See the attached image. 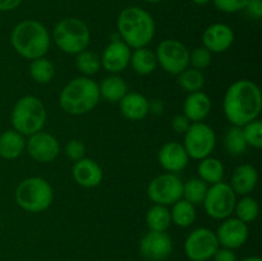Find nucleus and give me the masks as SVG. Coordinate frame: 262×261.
Wrapping results in <instances>:
<instances>
[{"label":"nucleus","instance_id":"5","mask_svg":"<svg viewBox=\"0 0 262 261\" xmlns=\"http://www.w3.org/2000/svg\"><path fill=\"white\" fill-rule=\"evenodd\" d=\"M46 117L43 102L33 95H27L15 102L12 110V124L14 130L30 137L42 130Z\"/></svg>","mask_w":262,"mask_h":261},{"label":"nucleus","instance_id":"27","mask_svg":"<svg viewBox=\"0 0 262 261\" xmlns=\"http://www.w3.org/2000/svg\"><path fill=\"white\" fill-rule=\"evenodd\" d=\"M146 224L152 232H166L171 224L170 210L168 206L154 205L146 212Z\"/></svg>","mask_w":262,"mask_h":261},{"label":"nucleus","instance_id":"29","mask_svg":"<svg viewBox=\"0 0 262 261\" xmlns=\"http://www.w3.org/2000/svg\"><path fill=\"white\" fill-rule=\"evenodd\" d=\"M30 76L35 82L40 84H46L51 82L55 76V68L50 60L42 58L31 60L30 64Z\"/></svg>","mask_w":262,"mask_h":261},{"label":"nucleus","instance_id":"9","mask_svg":"<svg viewBox=\"0 0 262 261\" xmlns=\"http://www.w3.org/2000/svg\"><path fill=\"white\" fill-rule=\"evenodd\" d=\"M216 146V135L209 124L204 122L191 123L184 133L183 147L189 158L202 160L211 155Z\"/></svg>","mask_w":262,"mask_h":261},{"label":"nucleus","instance_id":"25","mask_svg":"<svg viewBox=\"0 0 262 261\" xmlns=\"http://www.w3.org/2000/svg\"><path fill=\"white\" fill-rule=\"evenodd\" d=\"M129 64L137 74L147 76L155 71L158 67V60H156V55L154 51L147 48H140L135 49V51L130 54Z\"/></svg>","mask_w":262,"mask_h":261},{"label":"nucleus","instance_id":"44","mask_svg":"<svg viewBox=\"0 0 262 261\" xmlns=\"http://www.w3.org/2000/svg\"><path fill=\"white\" fill-rule=\"evenodd\" d=\"M242 261H262V258L258 256H248V257L243 258Z\"/></svg>","mask_w":262,"mask_h":261},{"label":"nucleus","instance_id":"45","mask_svg":"<svg viewBox=\"0 0 262 261\" xmlns=\"http://www.w3.org/2000/svg\"><path fill=\"white\" fill-rule=\"evenodd\" d=\"M192 2L197 5H206V4H209L211 0H192Z\"/></svg>","mask_w":262,"mask_h":261},{"label":"nucleus","instance_id":"31","mask_svg":"<svg viewBox=\"0 0 262 261\" xmlns=\"http://www.w3.org/2000/svg\"><path fill=\"white\" fill-rule=\"evenodd\" d=\"M224 145L225 150L229 155L238 156L245 154L247 150V143H246L245 136H243L242 127L233 125L232 128H229L227 135H225Z\"/></svg>","mask_w":262,"mask_h":261},{"label":"nucleus","instance_id":"7","mask_svg":"<svg viewBox=\"0 0 262 261\" xmlns=\"http://www.w3.org/2000/svg\"><path fill=\"white\" fill-rule=\"evenodd\" d=\"M53 38L63 53L77 55L89 48L91 33L89 26L83 20L68 17L56 23L53 31Z\"/></svg>","mask_w":262,"mask_h":261},{"label":"nucleus","instance_id":"6","mask_svg":"<svg viewBox=\"0 0 262 261\" xmlns=\"http://www.w3.org/2000/svg\"><path fill=\"white\" fill-rule=\"evenodd\" d=\"M54 200L53 187L41 177L23 179L15 189V202L28 212H42L50 207Z\"/></svg>","mask_w":262,"mask_h":261},{"label":"nucleus","instance_id":"42","mask_svg":"<svg viewBox=\"0 0 262 261\" xmlns=\"http://www.w3.org/2000/svg\"><path fill=\"white\" fill-rule=\"evenodd\" d=\"M22 0H0V12H9L19 7Z\"/></svg>","mask_w":262,"mask_h":261},{"label":"nucleus","instance_id":"37","mask_svg":"<svg viewBox=\"0 0 262 261\" xmlns=\"http://www.w3.org/2000/svg\"><path fill=\"white\" fill-rule=\"evenodd\" d=\"M217 10L224 13H237L246 8L248 0H212Z\"/></svg>","mask_w":262,"mask_h":261},{"label":"nucleus","instance_id":"26","mask_svg":"<svg viewBox=\"0 0 262 261\" xmlns=\"http://www.w3.org/2000/svg\"><path fill=\"white\" fill-rule=\"evenodd\" d=\"M197 173H199L200 179H202L205 183H219V182H223V178H224V165L219 159L207 156L200 160Z\"/></svg>","mask_w":262,"mask_h":261},{"label":"nucleus","instance_id":"17","mask_svg":"<svg viewBox=\"0 0 262 261\" xmlns=\"http://www.w3.org/2000/svg\"><path fill=\"white\" fill-rule=\"evenodd\" d=\"M204 46L210 53H224L234 42V32L225 23H214L205 30Z\"/></svg>","mask_w":262,"mask_h":261},{"label":"nucleus","instance_id":"43","mask_svg":"<svg viewBox=\"0 0 262 261\" xmlns=\"http://www.w3.org/2000/svg\"><path fill=\"white\" fill-rule=\"evenodd\" d=\"M164 109V105L160 100H154L152 102H150V112L155 113V114H161Z\"/></svg>","mask_w":262,"mask_h":261},{"label":"nucleus","instance_id":"21","mask_svg":"<svg viewBox=\"0 0 262 261\" xmlns=\"http://www.w3.org/2000/svg\"><path fill=\"white\" fill-rule=\"evenodd\" d=\"M258 182L257 169L251 164H242L233 171L230 187L235 194L248 196L256 188Z\"/></svg>","mask_w":262,"mask_h":261},{"label":"nucleus","instance_id":"20","mask_svg":"<svg viewBox=\"0 0 262 261\" xmlns=\"http://www.w3.org/2000/svg\"><path fill=\"white\" fill-rule=\"evenodd\" d=\"M211 106L212 104L209 95L202 91L192 92L184 100V115L188 118L191 123L202 122V120L209 117L210 112H211Z\"/></svg>","mask_w":262,"mask_h":261},{"label":"nucleus","instance_id":"24","mask_svg":"<svg viewBox=\"0 0 262 261\" xmlns=\"http://www.w3.org/2000/svg\"><path fill=\"white\" fill-rule=\"evenodd\" d=\"M99 90L100 97L105 99L106 101L113 102V104L119 102L128 94L127 82L122 77L117 76V74L102 79L101 84L99 86Z\"/></svg>","mask_w":262,"mask_h":261},{"label":"nucleus","instance_id":"4","mask_svg":"<svg viewBox=\"0 0 262 261\" xmlns=\"http://www.w3.org/2000/svg\"><path fill=\"white\" fill-rule=\"evenodd\" d=\"M100 101L99 84L89 77H77L64 86L59 96L61 109L71 115L92 112Z\"/></svg>","mask_w":262,"mask_h":261},{"label":"nucleus","instance_id":"30","mask_svg":"<svg viewBox=\"0 0 262 261\" xmlns=\"http://www.w3.org/2000/svg\"><path fill=\"white\" fill-rule=\"evenodd\" d=\"M178 84L188 94L201 91L205 86V76L199 69L187 68L178 74Z\"/></svg>","mask_w":262,"mask_h":261},{"label":"nucleus","instance_id":"33","mask_svg":"<svg viewBox=\"0 0 262 261\" xmlns=\"http://www.w3.org/2000/svg\"><path fill=\"white\" fill-rule=\"evenodd\" d=\"M207 183L202 179L193 178L183 184V197L186 201L191 202L192 205H200L204 202L205 196L207 192Z\"/></svg>","mask_w":262,"mask_h":261},{"label":"nucleus","instance_id":"41","mask_svg":"<svg viewBox=\"0 0 262 261\" xmlns=\"http://www.w3.org/2000/svg\"><path fill=\"white\" fill-rule=\"evenodd\" d=\"M251 17L260 19L262 17V0H248L245 8Z\"/></svg>","mask_w":262,"mask_h":261},{"label":"nucleus","instance_id":"46","mask_svg":"<svg viewBox=\"0 0 262 261\" xmlns=\"http://www.w3.org/2000/svg\"><path fill=\"white\" fill-rule=\"evenodd\" d=\"M145 2H148V3H159V2H163V0H145Z\"/></svg>","mask_w":262,"mask_h":261},{"label":"nucleus","instance_id":"15","mask_svg":"<svg viewBox=\"0 0 262 261\" xmlns=\"http://www.w3.org/2000/svg\"><path fill=\"white\" fill-rule=\"evenodd\" d=\"M248 233L250 230L246 223H243L238 217H227L219 225L215 234L222 247L235 250V248L242 247L247 242Z\"/></svg>","mask_w":262,"mask_h":261},{"label":"nucleus","instance_id":"40","mask_svg":"<svg viewBox=\"0 0 262 261\" xmlns=\"http://www.w3.org/2000/svg\"><path fill=\"white\" fill-rule=\"evenodd\" d=\"M212 260L214 261H238L237 255L234 253V250H230V248L225 247H219L216 250V252L212 256Z\"/></svg>","mask_w":262,"mask_h":261},{"label":"nucleus","instance_id":"8","mask_svg":"<svg viewBox=\"0 0 262 261\" xmlns=\"http://www.w3.org/2000/svg\"><path fill=\"white\" fill-rule=\"evenodd\" d=\"M237 194L233 191L230 184L219 182L211 184L207 188L206 196L204 200V207L210 217L216 220H224L234 211Z\"/></svg>","mask_w":262,"mask_h":261},{"label":"nucleus","instance_id":"28","mask_svg":"<svg viewBox=\"0 0 262 261\" xmlns=\"http://www.w3.org/2000/svg\"><path fill=\"white\" fill-rule=\"evenodd\" d=\"M171 223L181 228L191 227L196 219V209L194 205L186 201L184 199L178 200L176 204H173V209L170 211Z\"/></svg>","mask_w":262,"mask_h":261},{"label":"nucleus","instance_id":"2","mask_svg":"<svg viewBox=\"0 0 262 261\" xmlns=\"http://www.w3.org/2000/svg\"><path fill=\"white\" fill-rule=\"evenodd\" d=\"M117 26L122 41L132 49L146 48L155 36L154 18L140 7L124 8L118 17Z\"/></svg>","mask_w":262,"mask_h":261},{"label":"nucleus","instance_id":"38","mask_svg":"<svg viewBox=\"0 0 262 261\" xmlns=\"http://www.w3.org/2000/svg\"><path fill=\"white\" fill-rule=\"evenodd\" d=\"M64 151H66V155L68 156L71 160L77 161L79 160V159L84 158L86 146H84V143L82 142L81 140H76V138H74V140H71L67 143Z\"/></svg>","mask_w":262,"mask_h":261},{"label":"nucleus","instance_id":"3","mask_svg":"<svg viewBox=\"0 0 262 261\" xmlns=\"http://www.w3.org/2000/svg\"><path fill=\"white\" fill-rule=\"evenodd\" d=\"M50 35L42 23L33 19L22 20L12 31L10 42L22 58L35 60L42 58L50 48Z\"/></svg>","mask_w":262,"mask_h":261},{"label":"nucleus","instance_id":"39","mask_svg":"<svg viewBox=\"0 0 262 261\" xmlns=\"http://www.w3.org/2000/svg\"><path fill=\"white\" fill-rule=\"evenodd\" d=\"M189 125H191V122H189V119L184 114L176 115L173 120H171V127H173V129L177 133H186Z\"/></svg>","mask_w":262,"mask_h":261},{"label":"nucleus","instance_id":"23","mask_svg":"<svg viewBox=\"0 0 262 261\" xmlns=\"http://www.w3.org/2000/svg\"><path fill=\"white\" fill-rule=\"evenodd\" d=\"M26 148L25 136L14 129H8L0 135V158L14 160Z\"/></svg>","mask_w":262,"mask_h":261},{"label":"nucleus","instance_id":"13","mask_svg":"<svg viewBox=\"0 0 262 261\" xmlns=\"http://www.w3.org/2000/svg\"><path fill=\"white\" fill-rule=\"evenodd\" d=\"M140 252L148 261H164L173 252V241L165 232L150 230L141 240Z\"/></svg>","mask_w":262,"mask_h":261},{"label":"nucleus","instance_id":"11","mask_svg":"<svg viewBox=\"0 0 262 261\" xmlns=\"http://www.w3.org/2000/svg\"><path fill=\"white\" fill-rule=\"evenodd\" d=\"M220 247L216 234L209 228L193 229L184 241V253L191 261H209Z\"/></svg>","mask_w":262,"mask_h":261},{"label":"nucleus","instance_id":"22","mask_svg":"<svg viewBox=\"0 0 262 261\" xmlns=\"http://www.w3.org/2000/svg\"><path fill=\"white\" fill-rule=\"evenodd\" d=\"M120 112L128 120H142L150 113V101L138 92H129L119 101Z\"/></svg>","mask_w":262,"mask_h":261},{"label":"nucleus","instance_id":"36","mask_svg":"<svg viewBox=\"0 0 262 261\" xmlns=\"http://www.w3.org/2000/svg\"><path fill=\"white\" fill-rule=\"evenodd\" d=\"M189 64L199 71L207 68L211 64V53L205 46L193 49L192 53H189Z\"/></svg>","mask_w":262,"mask_h":261},{"label":"nucleus","instance_id":"19","mask_svg":"<svg viewBox=\"0 0 262 261\" xmlns=\"http://www.w3.org/2000/svg\"><path fill=\"white\" fill-rule=\"evenodd\" d=\"M73 179L84 188H94L97 187L102 181V169L95 160L89 158H82L74 161L72 168Z\"/></svg>","mask_w":262,"mask_h":261},{"label":"nucleus","instance_id":"1","mask_svg":"<svg viewBox=\"0 0 262 261\" xmlns=\"http://www.w3.org/2000/svg\"><path fill=\"white\" fill-rule=\"evenodd\" d=\"M223 109L227 119L237 127L258 119L262 109L260 87L248 79H238L228 87Z\"/></svg>","mask_w":262,"mask_h":261},{"label":"nucleus","instance_id":"32","mask_svg":"<svg viewBox=\"0 0 262 261\" xmlns=\"http://www.w3.org/2000/svg\"><path fill=\"white\" fill-rule=\"evenodd\" d=\"M76 67L86 76H94L101 68V59L99 54L86 49L76 55Z\"/></svg>","mask_w":262,"mask_h":261},{"label":"nucleus","instance_id":"14","mask_svg":"<svg viewBox=\"0 0 262 261\" xmlns=\"http://www.w3.org/2000/svg\"><path fill=\"white\" fill-rule=\"evenodd\" d=\"M26 147L31 158L38 163H50L60 154V145L58 140L53 135L42 130L30 136L26 142Z\"/></svg>","mask_w":262,"mask_h":261},{"label":"nucleus","instance_id":"35","mask_svg":"<svg viewBox=\"0 0 262 261\" xmlns=\"http://www.w3.org/2000/svg\"><path fill=\"white\" fill-rule=\"evenodd\" d=\"M243 136L247 146H252L255 148L262 147V123L258 119L252 120L242 127Z\"/></svg>","mask_w":262,"mask_h":261},{"label":"nucleus","instance_id":"10","mask_svg":"<svg viewBox=\"0 0 262 261\" xmlns=\"http://www.w3.org/2000/svg\"><path fill=\"white\" fill-rule=\"evenodd\" d=\"M155 55L161 68L174 76H178L189 66V50L184 44L173 38L161 41L156 48Z\"/></svg>","mask_w":262,"mask_h":261},{"label":"nucleus","instance_id":"18","mask_svg":"<svg viewBox=\"0 0 262 261\" xmlns=\"http://www.w3.org/2000/svg\"><path fill=\"white\" fill-rule=\"evenodd\" d=\"M159 163L169 173H178L188 165L189 156L186 148L179 142H166L158 154Z\"/></svg>","mask_w":262,"mask_h":261},{"label":"nucleus","instance_id":"12","mask_svg":"<svg viewBox=\"0 0 262 261\" xmlns=\"http://www.w3.org/2000/svg\"><path fill=\"white\" fill-rule=\"evenodd\" d=\"M147 196L155 205L169 206L183 197V183L174 173L160 174L148 184Z\"/></svg>","mask_w":262,"mask_h":261},{"label":"nucleus","instance_id":"16","mask_svg":"<svg viewBox=\"0 0 262 261\" xmlns=\"http://www.w3.org/2000/svg\"><path fill=\"white\" fill-rule=\"evenodd\" d=\"M130 48L122 40H113L102 51L101 66L110 73H120L130 61Z\"/></svg>","mask_w":262,"mask_h":261},{"label":"nucleus","instance_id":"34","mask_svg":"<svg viewBox=\"0 0 262 261\" xmlns=\"http://www.w3.org/2000/svg\"><path fill=\"white\" fill-rule=\"evenodd\" d=\"M234 211L238 219L248 224V223H252L258 216L260 206H258V202L255 199L250 196H243L239 201L235 202Z\"/></svg>","mask_w":262,"mask_h":261}]
</instances>
